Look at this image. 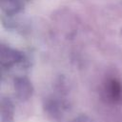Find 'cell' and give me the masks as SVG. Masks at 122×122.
<instances>
[{
    "label": "cell",
    "mask_w": 122,
    "mask_h": 122,
    "mask_svg": "<svg viewBox=\"0 0 122 122\" xmlns=\"http://www.w3.org/2000/svg\"><path fill=\"white\" fill-rule=\"evenodd\" d=\"M73 122H91V120L88 119V118H86V117H81V118L75 119Z\"/></svg>",
    "instance_id": "cell-1"
}]
</instances>
